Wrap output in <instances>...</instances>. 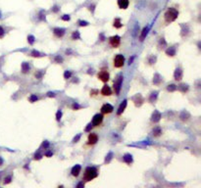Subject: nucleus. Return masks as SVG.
Returning <instances> with one entry per match:
<instances>
[{"label":"nucleus","instance_id":"nucleus-1","mask_svg":"<svg viewBox=\"0 0 201 188\" xmlns=\"http://www.w3.org/2000/svg\"><path fill=\"white\" fill-rule=\"evenodd\" d=\"M98 176V170L95 167H88L85 168L84 176H82V180L85 181H91L94 178Z\"/></svg>","mask_w":201,"mask_h":188},{"label":"nucleus","instance_id":"nucleus-2","mask_svg":"<svg viewBox=\"0 0 201 188\" xmlns=\"http://www.w3.org/2000/svg\"><path fill=\"white\" fill-rule=\"evenodd\" d=\"M179 17V11L175 9V8H168L167 11L164 14V19L166 23H172L177 20Z\"/></svg>","mask_w":201,"mask_h":188},{"label":"nucleus","instance_id":"nucleus-3","mask_svg":"<svg viewBox=\"0 0 201 188\" xmlns=\"http://www.w3.org/2000/svg\"><path fill=\"white\" fill-rule=\"evenodd\" d=\"M123 80H124V77L123 74H118L116 80H114V83H113V88H114V91H115V94L118 96L120 95V91H121V88H122V84H123Z\"/></svg>","mask_w":201,"mask_h":188},{"label":"nucleus","instance_id":"nucleus-4","mask_svg":"<svg viewBox=\"0 0 201 188\" xmlns=\"http://www.w3.org/2000/svg\"><path fill=\"white\" fill-rule=\"evenodd\" d=\"M125 64V57L122 54H117L113 59V65L115 68L120 69Z\"/></svg>","mask_w":201,"mask_h":188},{"label":"nucleus","instance_id":"nucleus-5","mask_svg":"<svg viewBox=\"0 0 201 188\" xmlns=\"http://www.w3.org/2000/svg\"><path fill=\"white\" fill-rule=\"evenodd\" d=\"M109 43L113 48H117L121 44V37L119 35H113L109 38Z\"/></svg>","mask_w":201,"mask_h":188},{"label":"nucleus","instance_id":"nucleus-6","mask_svg":"<svg viewBox=\"0 0 201 188\" xmlns=\"http://www.w3.org/2000/svg\"><path fill=\"white\" fill-rule=\"evenodd\" d=\"M102 121H103V115H102V114H96V115H94L93 117L91 124L92 127H99L102 124Z\"/></svg>","mask_w":201,"mask_h":188},{"label":"nucleus","instance_id":"nucleus-7","mask_svg":"<svg viewBox=\"0 0 201 188\" xmlns=\"http://www.w3.org/2000/svg\"><path fill=\"white\" fill-rule=\"evenodd\" d=\"M97 77H98V80H101V81L107 82L110 80V74H109V73L107 72V70H102L97 74Z\"/></svg>","mask_w":201,"mask_h":188},{"label":"nucleus","instance_id":"nucleus-8","mask_svg":"<svg viewBox=\"0 0 201 188\" xmlns=\"http://www.w3.org/2000/svg\"><path fill=\"white\" fill-rule=\"evenodd\" d=\"M114 110V107L111 104H104L101 107V114L102 115H108V114H111Z\"/></svg>","mask_w":201,"mask_h":188},{"label":"nucleus","instance_id":"nucleus-9","mask_svg":"<svg viewBox=\"0 0 201 188\" xmlns=\"http://www.w3.org/2000/svg\"><path fill=\"white\" fill-rule=\"evenodd\" d=\"M65 33H66V29H64V27H55L53 30V34L58 38L63 37Z\"/></svg>","mask_w":201,"mask_h":188},{"label":"nucleus","instance_id":"nucleus-10","mask_svg":"<svg viewBox=\"0 0 201 188\" xmlns=\"http://www.w3.org/2000/svg\"><path fill=\"white\" fill-rule=\"evenodd\" d=\"M97 141H98V135L96 134V133L90 132L88 134V144L94 145L97 143Z\"/></svg>","mask_w":201,"mask_h":188},{"label":"nucleus","instance_id":"nucleus-11","mask_svg":"<svg viewBox=\"0 0 201 188\" xmlns=\"http://www.w3.org/2000/svg\"><path fill=\"white\" fill-rule=\"evenodd\" d=\"M183 77V70L180 69V68H177L176 70H175V73H174V78H175L176 80L180 81V80H182Z\"/></svg>","mask_w":201,"mask_h":188},{"label":"nucleus","instance_id":"nucleus-12","mask_svg":"<svg viewBox=\"0 0 201 188\" xmlns=\"http://www.w3.org/2000/svg\"><path fill=\"white\" fill-rule=\"evenodd\" d=\"M101 94L103 96H111L112 95V89L110 88V86L105 84L101 89Z\"/></svg>","mask_w":201,"mask_h":188},{"label":"nucleus","instance_id":"nucleus-13","mask_svg":"<svg viewBox=\"0 0 201 188\" xmlns=\"http://www.w3.org/2000/svg\"><path fill=\"white\" fill-rule=\"evenodd\" d=\"M161 118H162L161 113L157 111V110H155L151 116V121H153V123H158V121L161 120Z\"/></svg>","mask_w":201,"mask_h":188},{"label":"nucleus","instance_id":"nucleus-14","mask_svg":"<svg viewBox=\"0 0 201 188\" xmlns=\"http://www.w3.org/2000/svg\"><path fill=\"white\" fill-rule=\"evenodd\" d=\"M117 3H118V6H119L120 9L126 10L129 5V0H118Z\"/></svg>","mask_w":201,"mask_h":188},{"label":"nucleus","instance_id":"nucleus-15","mask_svg":"<svg viewBox=\"0 0 201 188\" xmlns=\"http://www.w3.org/2000/svg\"><path fill=\"white\" fill-rule=\"evenodd\" d=\"M127 104H128V100H124L123 102H122L121 105L119 106V108H118V111H117L118 116H121L122 114L125 112V109H126V107H127Z\"/></svg>","mask_w":201,"mask_h":188},{"label":"nucleus","instance_id":"nucleus-16","mask_svg":"<svg viewBox=\"0 0 201 188\" xmlns=\"http://www.w3.org/2000/svg\"><path fill=\"white\" fill-rule=\"evenodd\" d=\"M81 171V167L80 166V164H76L75 167H73L72 171H71V174H72V175L75 176V177H78Z\"/></svg>","mask_w":201,"mask_h":188},{"label":"nucleus","instance_id":"nucleus-17","mask_svg":"<svg viewBox=\"0 0 201 188\" xmlns=\"http://www.w3.org/2000/svg\"><path fill=\"white\" fill-rule=\"evenodd\" d=\"M152 134L154 137H159L161 134H162V129H161L159 125H156V127L152 129Z\"/></svg>","mask_w":201,"mask_h":188},{"label":"nucleus","instance_id":"nucleus-18","mask_svg":"<svg viewBox=\"0 0 201 188\" xmlns=\"http://www.w3.org/2000/svg\"><path fill=\"white\" fill-rule=\"evenodd\" d=\"M123 161L128 164H131L132 162H133V159H132V156L131 154H125L124 157H123Z\"/></svg>","mask_w":201,"mask_h":188},{"label":"nucleus","instance_id":"nucleus-19","mask_svg":"<svg viewBox=\"0 0 201 188\" xmlns=\"http://www.w3.org/2000/svg\"><path fill=\"white\" fill-rule=\"evenodd\" d=\"M176 53H177V49H176V47H174V46L169 47V48L166 50V54L168 55V56L174 57L176 55Z\"/></svg>","mask_w":201,"mask_h":188},{"label":"nucleus","instance_id":"nucleus-20","mask_svg":"<svg viewBox=\"0 0 201 188\" xmlns=\"http://www.w3.org/2000/svg\"><path fill=\"white\" fill-rule=\"evenodd\" d=\"M148 30H149V27H143V30H142V31H141V34H140V36H139V40H140V41H143V40H144V38L146 37V35H147V33H148Z\"/></svg>","mask_w":201,"mask_h":188},{"label":"nucleus","instance_id":"nucleus-21","mask_svg":"<svg viewBox=\"0 0 201 188\" xmlns=\"http://www.w3.org/2000/svg\"><path fill=\"white\" fill-rule=\"evenodd\" d=\"M113 27H115V29H121V27H123V24H122L120 18H116L115 20H114Z\"/></svg>","mask_w":201,"mask_h":188},{"label":"nucleus","instance_id":"nucleus-22","mask_svg":"<svg viewBox=\"0 0 201 188\" xmlns=\"http://www.w3.org/2000/svg\"><path fill=\"white\" fill-rule=\"evenodd\" d=\"M30 68L29 63H27V62L22 63V73H23V74L29 73V72H30Z\"/></svg>","mask_w":201,"mask_h":188},{"label":"nucleus","instance_id":"nucleus-23","mask_svg":"<svg viewBox=\"0 0 201 188\" xmlns=\"http://www.w3.org/2000/svg\"><path fill=\"white\" fill-rule=\"evenodd\" d=\"M177 89H179L180 91H182L183 93H184V92H187V90H188V85L186 84V83H182V84H180L178 87H177Z\"/></svg>","mask_w":201,"mask_h":188},{"label":"nucleus","instance_id":"nucleus-24","mask_svg":"<svg viewBox=\"0 0 201 188\" xmlns=\"http://www.w3.org/2000/svg\"><path fill=\"white\" fill-rule=\"evenodd\" d=\"M158 91H155V92H152L150 94V97H149V101L153 103V102H155L157 100V98H158Z\"/></svg>","mask_w":201,"mask_h":188},{"label":"nucleus","instance_id":"nucleus-25","mask_svg":"<svg viewBox=\"0 0 201 188\" xmlns=\"http://www.w3.org/2000/svg\"><path fill=\"white\" fill-rule=\"evenodd\" d=\"M162 81V78H161L159 74H156L154 76V78H153V83L154 84H160V82Z\"/></svg>","mask_w":201,"mask_h":188},{"label":"nucleus","instance_id":"nucleus-26","mask_svg":"<svg viewBox=\"0 0 201 188\" xmlns=\"http://www.w3.org/2000/svg\"><path fill=\"white\" fill-rule=\"evenodd\" d=\"M72 39H73V40H76V39H81L80 33H78V30L73 31V33H72Z\"/></svg>","mask_w":201,"mask_h":188},{"label":"nucleus","instance_id":"nucleus-27","mask_svg":"<svg viewBox=\"0 0 201 188\" xmlns=\"http://www.w3.org/2000/svg\"><path fill=\"white\" fill-rule=\"evenodd\" d=\"M34 41H35V38H34V35L30 34L29 36H27V42H29V44H30V45H34Z\"/></svg>","mask_w":201,"mask_h":188},{"label":"nucleus","instance_id":"nucleus-28","mask_svg":"<svg viewBox=\"0 0 201 188\" xmlns=\"http://www.w3.org/2000/svg\"><path fill=\"white\" fill-rule=\"evenodd\" d=\"M30 56H33V57H41L42 56V54L40 53V52H38V51H37V50H33L31 51V53H30Z\"/></svg>","mask_w":201,"mask_h":188},{"label":"nucleus","instance_id":"nucleus-29","mask_svg":"<svg viewBox=\"0 0 201 188\" xmlns=\"http://www.w3.org/2000/svg\"><path fill=\"white\" fill-rule=\"evenodd\" d=\"M167 90H168V91H170V92H174V91H176V90H177V85H175V84L168 85L167 86Z\"/></svg>","mask_w":201,"mask_h":188},{"label":"nucleus","instance_id":"nucleus-30","mask_svg":"<svg viewBox=\"0 0 201 188\" xmlns=\"http://www.w3.org/2000/svg\"><path fill=\"white\" fill-rule=\"evenodd\" d=\"M29 99H30V103H34V102H37V101L38 100V97H37V95H34V94H31Z\"/></svg>","mask_w":201,"mask_h":188},{"label":"nucleus","instance_id":"nucleus-31","mask_svg":"<svg viewBox=\"0 0 201 188\" xmlns=\"http://www.w3.org/2000/svg\"><path fill=\"white\" fill-rule=\"evenodd\" d=\"M55 62H56L57 64H62V63H63V58L60 56V55H56V56H55Z\"/></svg>","mask_w":201,"mask_h":188},{"label":"nucleus","instance_id":"nucleus-32","mask_svg":"<svg viewBox=\"0 0 201 188\" xmlns=\"http://www.w3.org/2000/svg\"><path fill=\"white\" fill-rule=\"evenodd\" d=\"M71 77H72V73H71L70 70H65V73H64L65 80H69V78H71Z\"/></svg>","mask_w":201,"mask_h":188},{"label":"nucleus","instance_id":"nucleus-33","mask_svg":"<svg viewBox=\"0 0 201 188\" xmlns=\"http://www.w3.org/2000/svg\"><path fill=\"white\" fill-rule=\"evenodd\" d=\"M113 158V153L112 152H109V154L106 156V159H105V163H109L110 161L112 160Z\"/></svg>","mask_w":201,"mask_h":188},{"label":"nucleus","instance_id":"nucleus-34","mask_svg":"<svg viewBox=\"0 0 201 188\" xmlns=\"http://www.w3.org/2000/svg\"><path fill=\"white\" fill-rule=\"evenodd\" d=\"M61 118H62V111L61 110H59V111H57V113H56V121H60Z\"/></svg>","mask_w":201,"mask_h":188},{"label":"nucleus","instance_id":"nucleus-35","mask_svg":"<svg viewBox=\"0 0 201 188\" xmlns=\"http://www.w3.org/2000/svg\"><path fill=\"white\" fill-rule=\"evenodd\" d=\"M78 25H80L81 27H86V26H88V22H86V21H81V20H80V21L78 22Z\"/></svg>","mask_w":201,"mask_h":188},{"label":"nucleus","instance_id":"nucleus-36","mask_svg":"<svg viewBox=\"0 0 201 188\" xmlns=\"http://www.w3.org/2000/svg\"><path fill=\"white\" fill-rule=\"evenodd\" d=\"M41 158H42V154H40V152L37 151V152L34 154V159H35V160H40Z\"/></svg>","mask_w":201,"mask_h":188},{"label":"nucleus","instance_id":"nucleus-37","mask_svg":"<svg viewBox=\"0 0 201 188\" xmlns=\"http://www.w3.org/2000/svg\"><path fill=\"white\" fill-rule=\"evenodd\" d=\"M81 108V106L78 105V103H74V104L72 105V109L75 110V111H76V110H80Z\"/></svg>","mask_w":201,"mask_h":188},{"label":"nucleus","instance_id":"nucleus-38","mask_svg":"<svg viewBox=\"0 0 201 188\" xmlns=\"http://www.w3.org/2000/svg\"><path fill=\"white\" fill-rule=\"evenodd\" d=\"M34 76H35V77L37 78V80H41V78H42V76H43V73H42V72H37V73H35Z\"/></svg>","mask_w":201,"mask_h":188},{"label":"nucleus","instance_id":"nucleus-39","mask_svg":"<svg viewBox=\"0 0 201 188\" xmlns=\"http://www.w3.org/2000/svg\"><path fill=\"white\" fill-rule=\"evenodd\" d=\"M70 19H71L70 15H63L62 17H61V20H63V21H66V22L70 21Z\"/></svg>","mask_w":201,"mask_h":188},{"label":"nucleus","instance_id":"nucleus-40","mask_svg":"<svg viewBox=\"0 0 201 188\" xmlns=\"http://www.w3.org/2000/svg\"><path fill=\"white\" fill-rule=\"evenodd\" d=\"M92 127H92V124H91V123H90V124H88V127H85V130L86 132H89L90 130H91V128H92Z\"/></svg>","mask_w":201,"mask_h":188},{"label":"nucleus","instance_id":"nucleus-41","mask_svg":"<svg viewBox=\"0 0 201 188\" xmlns=\"http://www.w3.org/2000/svg\"><path fill=\"white\" fill-rule=\"evenodd\" d=\"M99 93V91H98L97 89H92L91 91H90V96H94V95H96V94H98Z\"/></svg>","mask_w":201,"mask_h":188},{"label":"nucleus","instance_id":"nucleus-42","mask_svg":"<svg viewBox=\"0 0 201 188\" xmlns=\"http://www.w3.org/2000/svg\"><path fill=\"white\" fill-rule=\"evenodd\" d=\"M52 11L54 12V13H57L58 11H60V8H59L57 5H54L53 8H52Z\"/></svg>","mask_w":201,"mask_h":188},{"label":"nucleus","instance_id":"nucleus-43","mask_svg":"<svg viewBox=\"0 0 201 188\" xmlns=\"http://www.w3.org/2000/svg\"><path fill=\"white\" fill-rule=\"evenodd\" d=\"M4 33H5V31H4L3 27L0 26V38H2L4 36Z\"/></svg>","mask_w":201,"mask_h":188},{"label":"nucleus","instance_id":"nucleus-44","mask_svg":"<svg viewBox=\"0 0 201 188\" xmlns=\"http://www.w3.org/2000/svg\"><path fill=\"white\" fill-rule=\"evenodd\" d=\"M80 138H81V134H78L76 137H75V138L73 139V142L74 143H76V142H78V140H80Z\"/></svg>","mask_w":201,"mask_h":188},{"label":"nucleus","instance_id":"nucleus-45","mask_svg":"<svg viewBox=\"0 0 201 188\" xmlns=\"http://www.w3.org/2000/svg\"><path fill=\"white\" fill-rule=\"evenodd\" d=\"M52 155H53V153L51 152V151H47L45 153V157H47V158H50V157H52Z\"/></svg>","mask_w":201,"mask_h":188},{"label":"nucleus","instance_id":"nucleus-46","mask_svg":"<svg viewBox=\"0 0 201 188\" xmlns=\"http://www.w3.org/2000/svg\"><path fill=\"white\" fill-rule=\"evenodd\" d=\"M11 179H12L11 176H8V177H6L5 179H4V183H10V182H11Z\"/></svg>","mask_w":201,"mask_h":188},{"label":"nucleus","instance_id":"nucleus-47","mask_svg":"<svg viewBox=\"0 0 201 188\" xmlns=\"http://www.w3.org/2000/svg\"><path fill=\"white\" fill-rule=\"evenodd\" d=\"M42 147H44V148L49 147V143H48V141H44V142L42 143Z\"/></svg>","mask_w":201,"mask_h":188},{"label":"nucleus","instance_id":"nucleus-48","mask_svg":"<svg viewBox=\"0 0 201 188\" xmlns=\"http://www.w3.org/2000/svg\"><path fill=\"white\" fill-rule=\"evenodd\" d=\"M47 96L48 97H55V93L54 92H47Z\"/></svg>","mask_w":201,"mask_h":188},{"label":"nucleus","instance_id":"nucleus-49","mask_svg":"<svg viewBox=\"0 0 201 188\" xmlns=\"http://www.w3.org/2000/svg\"><path fill=\"white\" fill-rule=\"evenodd\" d=\"M155 61H156V57H152L151 60L149 61V63H150V64H155Z\"/></svg>","mask_w":201,"mask_h":188},{"label":"nucleus","instance_id":"nucleus-50","mask_svg":"<svg viewBox=\"0 0 201 188\" xmlns=\"http://www.w3.org/2000/svg\"><path fill=\"white\" fill-rule=\"evenodd\" d=\"M82 186H85V183H84V181H81V182H80L77 185V187H82Z\"/></svg>","mask_w":201,"mask_h":188},{"label":"nucleus","instance_id":"nucleus-51","mask_svg":"<svg viewBox=\"0 0 201 188\" xmlns=\"http://www.w3.org/2000/svg\"><path fill=\"white\" fill-rule=\"evenodd\" d=\"M133 59H135V56H132V58H129V65H131V64H132V61H133Z\"/></svg>","mask_w":201,"mask_h":188},{"label":"nucleus","instance_id":"nucleus-52","mask_svg":"<svg viewBox=\"0 0 201 188\" xmlns=\"http://www.w3.org/2000/svg\"><path fill=\"white\" fill-rule=\"evenodd\" d=\"M2 164H3V159L0 157V166H2Z\"/></svg>","mask_w":201,"mask_h":188}]
</instances>
